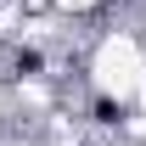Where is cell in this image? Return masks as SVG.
Masks as SVG:
<instances>
[{
  "label": "cell",
  "instance_id": "cell-1",
  "mask_svg": "<svg viewBox=\"0 0 146 146\" xmlns=\"http://www.w3.org/2000/svg\"><path fill=\"white\" fill-rule=\"evenodd\" d=\"M17 68H23V73H39V68H45V56H39V51H23V56H17Z\"/></svg>",
  "mask_w": 146,
  "mask_h": 146
}]
</instances>
